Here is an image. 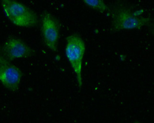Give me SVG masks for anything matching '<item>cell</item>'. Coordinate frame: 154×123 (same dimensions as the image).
<instances>
[{
  "instance_id": "cell-1",
  "label": "cell",
  "mask_w": 154,
  "mask_h": 123,
  "mask_svg": "<svg viewBox=\"0 0 154 123\" xmlns=\"http://www.w3.org/2000/svg\"><path fill=\"white\" fill-rule=\"evenodd\" d=\"M111 29L113 32L121 30L140 29L150 22L149 17H140L124 4H117L111 11Z\"/></svg>"
},
{
  "instance_id": "cell-2",
  "label": "cell",
  "mask_w": 154,
  "mask_h": 123,
  "mask_svg": "<svg viewBox=\"0 0 154 123\" xmlns=\"http://www.w3.org/2000/svg\"><path fill=\"white\" fill-rule=\"evenodd\" d=\"M6 17L15 26L30 28L38 23L37 14L27 6L15 0H1Z\"/></svg>"
},
{
  "instance_id": "cell-3",
  "label": "cell",
  "mask_w": 154,
  "mask_h": 123,
  "mask_svg": "<svg viewBox=\"0 0 154 123\" xmlns=\"http://www.w3.org/2000/svg\"><path fill=\"white\" fill-rule=\"evenodd\" d=\"M66 40V57L75 75L78 86L81 88L83 84L82 71L85 45L81 37L76 34L68 36Z\"/></svg>"
},
{
  "instance_id": "cell-4",
  "label": "cell",
  "mask_w": 154,
  "mask_h": 123,
  "mask_svg": "<svg viewBox=\"0 0 154 123\" xmlns=\"http://www.w3.org/2000/svg\"><path fill=\"white\" fill-rule=\"evenodd\" d=\"M41 30L44 42L47 47L52 51H57L60 25L56 17L49 12H44L41 19Z\"/></svg>"
},
{
  "instance_id": "cell-5",
  "label": "cell",
  "mask_w": 154,
  "mask_h": 123,
  "mask_svg": "<svg viewBox=\"0 0 154 123\" xmlns=\"http://www.w3.org/2000/svg\"><path fill=\"white\" fill-rule=\"evenodd\" d=\"M23 73L16 66L0 54V82L6 88L16 92L19 88Z\"/></svg>"
},
{
  "instance_id": "cell-6",
  "label": "cell",
  "mask_w": 154,
  "mask_h": 123,
  "mask_svg": "<svg viewBox=\"0 0 154 123\" xmlns=\"http://www.w3.org/2000/svg\"><path fill=\"white\" fill-rule=\"evenodd\" d=\"M35 50L20 38L11 37L2 45L1 55L8 60L28 58L33 56Z\"/></svg>"
},
{
  "instance_id": "cell-7",
  "label": "cell",
  "mask_w": 154,
  "mask_h": 123,
  "mask_svg": "<svg viewBox=\"0 0 154 123\" xmlns=\"http://www.w3.org/2000/svg\"><path fill=\"white\" fill-rule=\"evenodd\" d=\"M86 5L100 13H104L108 10L107 5L103 0H83Z\"/></svg>"
}]
</instances>
